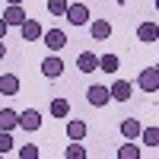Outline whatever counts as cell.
I'll use <instances>...</instances> for the list:
<instances>
[{"mask_svg":"<svg viewBox=\"0 0 159 159\" xmlns=\"http://www.w3.org/2000/svg\"><path fill=\"white\" fill-rule=\"evenodd\" d=\"M19 159H38V147H32V143H29V147H22V150H19Z\"/></svg>","mask_w":159,"mask_h":159,"instance_id":"cell-24","label":"cell"},{"mask_svg":"<svg viewBox=\"0 0 159 159\" xmlns=\"http://www.w3.org/2000/svg\"><path fill=\"white\" fill-rule=\"evenodd\" d=\"M76 67L83 70V73H96L99 70V57L92 54V51H83V54L76 57Z\"/></svg>","mask_w":159,"mask_h":159,"instance_id":"cell-13","label":"cell"},{"mask_svg":"<svg viewBox=\"0 0 159 159\" xmlns=\"http://www.w3.org/2000/svg\"><path fill=\"white\" fill-rule=\"evenodd\" d=\"M7 29H10V22H7L3 16H0V38H3V35H7Z\"/></svg>","mask_w":159,"mask_h":159,"instance_id":"cell-25","label":"cell"},{"mask_svg":"<svg viewBox=\"0 0 159 159\" xmlns=\"http://www.w3.org/2000/svg\"><path fill=\"white\" fill-rule=\"evenodd\" d=\"M130 92H134V86H130L127 80H115V83H111V99L115 102H127Z\"/></svg>","mask_w":159,"mask_h":159,"instance_id":"cell-8","label":"cell"},{"mask_svg":"<svg viewBox=\"0 0 159 159\" xmlns=\"http://www.w3.org/2000/svg\"><path fill=\"white\" fill-rule=\"evenodd\" d=\"M118 67H121L118 54H102V57H99V70H105V73H115Z\"/></svg>","mask_w":159,"mask_h":159,"instance_id":"cell-17","label":"cell"},{"mask_svg":"<svg viewBox=\"0 0 159 159\" xmlns=\"http://www.w3.org/2000/svg\"><path fill=\"white\" fill-rule=\"evenodd\" d=\"M67 159H86V147L80 140H70V147H67Z\"/></svg>","mask_w":159,"mask_h":159,"instance_id":"cell-21","label":"cell"},{"mask_svg":"<svg viewBox=\"0 0 159 159\" xmlns=\"http://www.w3.org/2000/svg\"><path fill=\"white\" fill-rule=\"evenodd\" d=\"M156 10H159V0H156Z\"/></svg>","mask_w":159,"mask_h":159,"instance_id":"cell-28","label":"cell"},{"mask_svg":"<svg viewBox=\"0 0 159 159\" xmlns=\"http://www.w3.org/2000/svg\"><path fill=\"white\" fill-rule=\"evenodd\" d=\"M16 143H13V137H10V130H0V153H10Z\"/></svg>","mask_w":159,"mask_h":159,"instance_id":"cell-23","label":"cell"},{"mask_svg":"<svg viewBox=\"0 0 159 159\" xmlns=\"http://www.w3.org/2000/svg\"><path fill=\"white\" fill-rule=\"evenodd\" d=\"M3 19L10 22V25H22L25 19V10H22V3H7V10H3Z\"/></svg>","mask_w":159,"mask_h":159,"instance_id":"cell-6","label":"cell"},{"mask_svg":"<svg viewBox=\"0 0 159 159\" xmlns=\"http://www.w3.org/2000/svg\"><path fill=\"white\" fill-rule=\"evenodd\" d=\"M137 38H140L143 45L159 42V22H140V25H137Z\"/></svg>","mask_w":159,"mask_h":159,"instance_id":"cell-5","label":"cell"},{"mask_svg":"<svg viewBox=\"0 0 159 159\" xmlns=\"http://www.w3.org/2000/svg\"><path fill=\"white\" fill-rule=\"evenodd\" d=\"M7 3H22V0H7Z\"/></svg>","mask_w":159,"mask_h":159,"instance_id":"cell-27","label":"cell"},{"mask_svg":"<svg viewBox=\"0 0 159 159\" xmlns=\"http://www.w3.org/2000/svg\"><path fill=\"white\" fill-rule=\"evenodd\" d=\"M42 42H45L48 51H61L64 45H67V32H61V29H45Z\"/></svg>","mask_w":159,"mask_h":159,"instance_id":"cell-2","label":"cell"},{"mask_svg":"<svg viewBox=\"0 0 159 159\" xmlns=\"http://www.w3.org/2000/svg\"><path fill=\"white\" fill-rule=\"evenodd\" d=\"M86 134H89L86 121H67V137H70V140H83Z\"/></svg>","mask_w":159,"mask_h":159,"instance_id":"cell-16","label":"cell"},{"mask_svg":"<svg viewBox=\"0 0 159 159\" xmlns=\"http://www.w3.org/2000/svg\"><path fill=\"white\" fill-rule=\"evenodd\" d=\"M143 143H147V147H159V127H143Z\"/></svg>","mask_w":159,"mask_h":159,"instance_id":"cell-22","label":"cell"},{"mask_svg":"<svg viewBox=\"0 0 159 159\" xmlns=\"http://www.w3.org/2000/svg\"><path fill=\"white\" fill-rule=\"evenodd\" d=\"M51 115H54V118H67L70 115V102L67 99H54V102H51Z\"/></svg>","mask_w":159,"mask_h":159,"instance_id":"cell-18","label":"cell"},{"mask_svg":"<svg viewBox=\"0 0 159 159\" xmlns=\"http://www.w3.org/2000/svg\"><path fill=\"white\" fill-rule=\"evenodd\" d=\"M86 99H89V105L102 108V105H108V99H111V89H108V86H89V89H86Z\"/></svg>","mask_w":159,"mask_h":159,"instance_id":"cell-3","label":"cell"},{"mask_svg":"<svg viewBox=\"0 0 159 159\" xmlns=\"http://www.w3.org/2000/svg\"><path fill=\"white\" fill-rule=\"evenodd\" d=\"M67 0H48V13L51 16H67Z\"/></svg>","mask_w":159,"mask_h":159,"instance_id":"cell-20","label":"cell"},{"mask_svg":"<svg viewBox=\"0 0 159 159\" xmlns=\"http://www.w3.org/2000/svg\"><path fill=\"white\" fill-rule=\"evenodd\" d=\"M89 35L96 38V42H105V38L111 35V22L108 19H96V22L89 25Z\"/></svg>","mask_w":159,"mask_h":159,"instance_id":"cell-12","label":"cell"},{"mask_svg":"<svg viewBox=\"0 0 159 159\" xmlns=\"http://www.w3.org/2000/svg\"><path fill=\"white\" fill-rule=\"evenodd\" d=\"M3 54H7V45H3V42H0V61H3Z\"/></svg>","mask_w":159,"mask_h":159,"instance_id":"cell-26","label":"cell"},{"mask_svg":"<svg viewBox=\"0 0 159 159\" xmlns=\"http://www.w3.org/2000/svg\"><path fill=\"white\" fill-rule=\"evenodd\" d=\"M118 159H140V147H134V140L124 143V147L118 150Z\"/></svg>","mask_w":159,"mask_h":159,"instance_id":"cell-19","label":"cell"},{"mask_svg":"<svg viewBox=\"0 0 159 159\" xmlns=\"http://www.w3.org/2000/svg\"><path fill=\"white\" fill-rule=\"evenodd\" d=\"M121 134H124L127 140H137V137L143 134V124L137 121V118H124V121H121Z\"/></svg>","mask_w":159,"mask_h":159,"instance_id":"cell-14","label":"cell"},{"mask_svg":"<svg viewBox=\"0 0 159 159\" xmlns=\"http://www.w3.org/2000/svg\"><path fill=\"white\" fill-rule=\"evenodd\" d=\"M13 127H19V111L0 108V130H13Z\"/></svg>","mask_w":159,"mask_h":159,"instance_id":"cell-15","label":"cell"},{"mask_svg":"<svg viewBox=\"0 0 159 159\" xmlns=\"http://www.w3.org/2000/svg\"><path fill=\"white\" fill-rule=\"evenodd\" d=\"M42 73H45L48 80H57V76L64 73V61H61V57H45V61H42Z\"/></svg>","mask_w":159,"mask_h":159,"instance_id":"cell-7","label":"cell"},{"mask_svg":"<svg viewBox=\"0 0 159 159\" xmlns=\"http://www.w3.org/2000/svg\"><path fill=\"white\" fill-rule=\"evenodd\" d=\"M137 89L143 92H159V67H147L137 76Z\"/></svg>","mask_w":159,"mask_h":159,"instance_id":"cell-1","label":"cell"},{"mask_svg":"<svg viewBox=\"0 0 159 159\" xmlns=\"http://www.w3.org/2000/svg\"><path fill=\"white\" fill-rule=\"evenodd\" d=\"M67 22H70V25L89 22V7H86V3H70V7H67Z\"/></svg>","mask_w":159,"mask_h":159,"instance_id":"cell-4","label":"cell"},{"mask_svg":"<svg viewBox=\"0 0 159 159\" xmlns=\"http://www.w3.org/2000/svg\"><path fill=\"white\" fill-rule=\"evenodd\" d=\"M16 92H19V76L0 73V96H16Z\"/></svg>","mask_w":159,"mask_h":159,"instance_id":"cell-10","label":"cell"},{"mask_svg":"<svg viewBox=\"0 0 159 159\" xmlns=\"http://www.w3.org/2000/svg\"><path fill=\"white\" fill-rule=\"evenodd\" d=\"M19 29H22V38H25V42H38V38L45 35V29H42V25H38L35 19H25Z\"/></svg>","mask_w":159,"mask_h":159,"instance_id":"cell-11","label":"cell"},{"mask_svg":"<svg viewBox=\"0 0 159 159\" xmlns=\"http://www.w3.org/2000/svg\"><path fill=\"white\" fill-rule=\"evenodd\" d=\"M19 127H25V130H38V127H42V115H38L35 108L19 111Z\"/></svg>","mask_w":159,"mask_h":159,"instance_id":"cell-9","label":"cell"}]
</instances>
